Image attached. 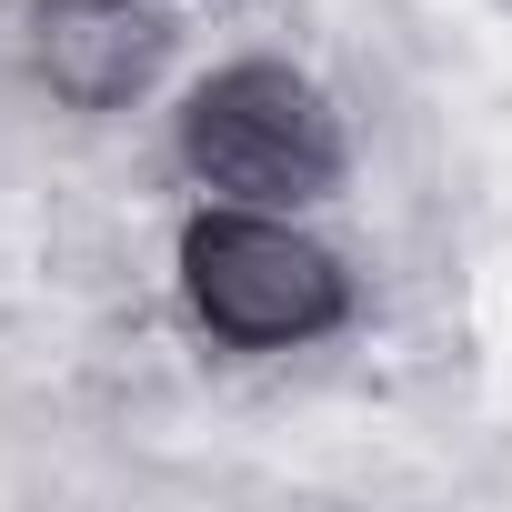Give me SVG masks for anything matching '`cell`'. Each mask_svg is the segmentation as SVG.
I'll return each instance as SVG.
<instances>
[{
    "mask_svg": "<svg viewBox=\"0 0 512 512\" xmlns=\"http://www.w3.org/2000/svg\"><path fill=\"white\" fill-rule=\"evenodd\" d=\"M161 51H171V21L151 11V0H41L31 11V61L81 111L131 101L161 71Z\"/></svg>",
    "mask_w": 512,
    "mask_h": 512,
    "instance_id": "cell-3",
    "label": "cell"
},
{
    "mask_svg": "<svg viewBox=\"0 0 512 512\" xmlns=\"http://www.w3.org/2000/svg\"><path fill=\"white\" fill-rule=\"evenodd\" d=\"M181 151L211 191H241V201H312L342 171V131H332L322 91L272 71V61L201 81L181 111Z\"/></svg>",
    "mask_w": 512,
    "mask_h": 512,
    "instance_id": "cell-1",
    "label": "cell"
},
{
    "mask_svg": "<svg viewBox=\"0 0 512 512\" xmlns=\"http://www.w3.org/2000/svg\"><path fill=\"white\" fill-rule=\"evenodd\" d=\"M181 282L191 312L231 342H312L342 322V262L262 211H201L181 231Z\"/></svg>",
    "mask_w": 512,
    "mask_h": 512,
    "instance_id": "cell-2",
    "label": "cell"
}]
</instances>
